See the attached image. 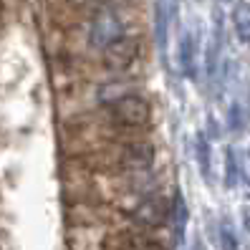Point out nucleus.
I'll list each match as a JSON object with an SVG mask.
<instances>
[{
  "instance_id": "nucleus-1",
  "label": "nucleus",
  "mask_w": 250,
  "mask_h": 250,
  "mask_svg": "<svg viewBox=\"0 0 250 250\" xmlns=\"http://www.w3.org/2000/svg\"><path fill=\"white\" fill-rule=\"evenodd\" d=\"M109 111H111V122L122 129H142L149 124V116H152L149 101L144 96H137V94L116 96Z\"/></svg>"
},
{
  "instance_id": "nucleus-2",
  "label": "nucleus",
  "mask_w": 250,
  "mask_h": 250,
  "mask_svg": "<svg viewBox=\"0 0 250 250\" xmlns=\"http://www.w3.org/2000/svg\"><path fill=\"white\" fill-rule=\"evenodd\" d=\"M172 205H174V200H169L165 195H149L134 208L131 220L142 228H162L172 220Z\"/></svg>"
},
{
  "instance_id": "nucleus-3",
  "label": "nucleus",
  "mask_w": 250,
  "mask_h": 250,
  "mask_svg": "<svg viewBox=\"0 0 250 250\" xmlns=\"http://www.w3.org/2000/svg\"><path fill=\"white\" fill-rule=\"evenodd\" d=\"M124 36L122 31V23L114 13H99V16L91 21V28H89V41L91 46L104 51L106 46H111L114 41H119Z\"/></svg>"
},
{
  "instance_id": "nucleus-4",
  "label": "nucleus",
  "mask_w": 250,
  "mask_h": 250,
  "mask_svg": "<svg viewBox=\"0 0 250 250\" xmlns=\"http://www.w3.org/2000/svg\"><path fill=\"white\" fill-rule=\"evenodd\" d=\"M137 53H139V43L134 38L122 36L119 41H114L111 46L104 48V66L109 71H126L134 63Z\"/></svg>"
},
{
  "instance_id": "nucleus-5",
  "label": "nucleus",
  "mask_w": 250,
  "mask_h": 250,
  "mask_svg": "<svg viewBox=\"0 0 250 250\" xmlns=\"http://www.w3.org/2000/svg\"><path fill=\"white\" fill-rule=\"evenodd\" d=\"M197 53H200L197 31H185L180 41V68L187 79H197Z\"/></svg>"
},
{
  "instance_id": "nucleus-6",
  "label": "nucleus",
  "mask_w": 250,
  "mask_h": 250,
  "mask_svg": "<svg viewBox=\"0 0 250 250\" xmlns=\"http://www.w3.org/2000/svg\"><path fill=\"white\" fill-rule=\"evenodd\" d=\"M152 159H154V149L146 142H131L122 152V162L126 169H146L152 165Z\"/></svg>"
},
{
  "instance_id": "nucleus-7",
  "label": "nucleus",
  "mask_w": 250,
  "mask_h": 250,
  "mask_svg": "<svg viewBox=\"0 0 250 250\" xmlns=\"http://www.w3.org/2000/svg\"><path fill=\"white\" fill-rule=\"evenodd\" d=\"M232 28H235V36L245 46H250V3H245V0L235 3L232 8Z\"/></svg>"
},
{
  "instance_id": "nucleus-8",
  "label": "nucleus",
  "mask_w": 250,
  "mask_h": 250,
  "mask_svg": "<svg viewBox=\"0 0 250 250\" xmlns=\"http://www.w3.org/2000/svg\"><path fill=\"white\" fill-rule=\"evenodd\" d=\"M169 223H174V238H177V243H180V240H182V235H185V223H187V208H185V200H182L180 192L174 195L172 220H169Z\"/></svg>"
},
{
  "instance_id": "nucleus-9",
  "label": "nucleus",
  "mask_w": 250,
  "mask_h": 250,
  "mask_svg": "<svg viewBox=\"0 0 250 250\" xmlns=\"http://www.w3.org/2000/svg\"><path fill=\"white\" fill-rule=\"evenodd\" d=\"M240 180V162H238V152L232 149V146H228L225 152V185L228 187H235Z\"/></svg>"
},
{
  "instance_id": "nucleus-10",
  "label": "nucleus",
  "mask_w": 250,
  "mask_h": 250,
  "mask_svg": "<svg viewBox=\"0 0 250 250\" xmlns=\"http://www.w3.org/2000/svg\"><path fill=\"white\" fill-rule=\"evenodd\" d=\"M195 149H197V165H200V172H202V177L205 180H210V144H208V139H205L202 134H197V142H195Z\"/></svg>"
},
{
  "instance_id": "nucleus-11",
  "label": "nucleus",
  "mask_w": 250,
  "mask_h": 250,
  "mask_svg": "<svg viewBox=\"0 0 250 250\" xmlns=\"http://www.w3.org/2000/svg\"><path fill=\"white\" fill-rule=\"evenodd\" d=\"M220 240H223V250H238V238H235L230 223H223V228H220Z\"/></svg>"
},
{
  "instance_id": "nucleus-12",
  "label": "nucleus",
  "mask_w": 250,
  "mask_h": 250,
  "mask_svg": "<svg viewBox=\"0 0 250 250\" xmlns=\"http://www.w3.org/2000/svg\"><path fill=\"white\" fill-rule=\"evenodd\" d=\"M195 250H205V248H202V245H200V243H195Z\"/></svg>"
}]
</instances>
